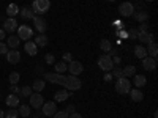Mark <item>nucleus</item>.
<instances>
[{
  "mask_svg": "<svg viewBox=\"0 0 158 118\" xmlns=\"http://www.w3.org/2000/svg\"><path fill=\"white\" fill-rule=\"evenodd\" d=\"M130 90H131V82L128 81V77L117 79V82H115V91H117L118 95H127V93H130Z\"/></svg>",
  "mask_w": 158,
  "mask_h": 118,
  "instance_id": "obj_3",
  "label": "nucleus"
},
{
  "mask_svg": "<svg viewBox=\"0 0 158 118\" xmlns=\"http://www.w3.org/2000/svg\"><path fill=\"white\" fill-rule=\"evenodd\" d=\"M65 61H71L73 60V55L70 54V52H65V54H63V57H62Z\"/></svg>",
  "mask_w": 158,
  "mask_h": 118,
  "instance_id": "obj_41",
  "label": "nucleus"
},
{
  "mask_svg": "<svg viewBox=\"0 0 158 118\" xmlns=\"http://www.w3.org/2000/svg\"><path fill=\"white\" fill-rule=\"evenodd\" d=\"M130 96H131V99H133L135 102H139V101H142V98H144V95H142V91L141 90H138V88H131L130 90Z\"/></svg>",
  "mask_w": 158,
  "mask_h": 118,
  "instance_id": "obj_22",
  "label": "nucleus"
},
{
  "mask_svg": "<svg viewBox=\"0 0 158 118\" xmlns=\"http://www.w3.org/2000/svg\"><path fill=\"white\" fill-rule=\"evenodd\" d=\"M146 49H147V54H150V57H153V58H156V54H158V44H156L155 41H152V43H149Z\"/></svg>",
  "mask_w": 158,
  "mask_h": 118,
  "instance_id": "obj_25",
  "label": "nucleus"
},
{
  "mask_svg": "<svg viewBox=\"0 0 158 118\" xmlns=\"http://www.w3.org/2000/svg\"><path fill=\"white\" fill-rule=\"evenodd\" d=\"M19 116V110H16L15 107H11L6 113H5V118H18Z\"/></svg>",
  "mask_w": 158,
  "mask_h": 118,
  "instance_id": "obj_32",
  "label": "nucleus"
},
{
  "mask_svg": "<svg viewBox=\"0 0 158 118\" xmlns=\"http://www.w3.org/2000/svg\"><path fill=\"white\" fill-rule=\"evenodd\" d=\"M32 21H33V24H35V29H36L40 33H44V32H46V29H48V22H46L41 16H36V14H35Z\"/></svg>",
  "mask_w": 158,
  "mask_h": 118,
  "instance_id": "obj_10",
  "label": "nucleus"
},
{
  "mask_svg": "<svg viewBox=\"0 0 158 118\" xmlns=\"http://www.w3.org/2000/svg\"><path fill=\"white\" fill-rule=\"evenodd\" d=\"M112 63H114V65H120V63H122V60H120V57H117V55H115V57L112 58Z\"/></svg>",
  "mask_w": 158,
  "mask_h": 118,
  "instance_id": "obj_46",
  "label": "nucleus"
},
{
  "mask_svg": "<svg viewBox=\"0 0 158 118\" xmlns=\"http://www.w3.org/2000/svg\"><path fill=\"white\" fill-rule=\"evenodd\" d=\"M98 68L101 71H106V73L114 68V63H112V58L109 54H104V55L98 57Z\"/></svg>",
  "mask_w": 158,
  "mask_h": 118,
  "instance_id": "obj_4",
  "label": "nucleus"
},
{
  "mask_svg": "<svg viewBox=\"0 0 158 118\" xmlns=\"http://www.w3.org/2000/svg\"><path fill=\"white\" fill-rule=\"evenodd\" d=\"M142 68L146 71H155L156 69V58L153 57H144L142 58Z\"/></svg>",
  "mask_w": 158,
  "mask_h": 118,
  "instance_id": "obj_11",
  "label": "nucleus"
},
{
  "mask_svg": "<svg viewBox=\"0 0 158 118\" xmlns=\"http://www.w3.org/2000/svg\"><path fill=\"white\" fill-rule=\"evenodd\" d=\"M10 90H11V93H15V95H19V90H21V88H19L18 85H11V87H10Z\"/></svg>",
  "mask_w": 158,
  "mask_h": 118,
  "instance_id": "obj_42",
  "label": "nucleus"
},
{
  "mask_svg": "<svg viewBox=\"0 0 158 118\" xmlns=\"http://www.w3.org/2000/svg\"><path fill=\"white\" fill-rule=\"evenodd\" d=\"M100 49L104 50V52H109L112 49V44H111L109 39H101V41H100Z\"/></svg>",
  "mask_w": 158,
  "mask_h": 118,
  "instance_id": "obj_29",
  "label": "nucleus"
},
{
  "mask_svg": "<svg viewBox=\"0 0 158 118\" xmlns=\"http://www.w3.org/2000/svg\"><path fill=\"white\" fill-rule=\"evenodd\" d=\"M118 11H120V14H123L125 18H130V16H133V13H135V6L131 2H123L118 5Z\"/></svg>",
  "mask_w": 158,
  "mask_h": 118,
  "instance_id": "obj_7",
  "label": "nucleus"
},
{
  "mask_svg": "<svg viewBox=\"0 0 158 118\" xmlns=\"http://www.w3.org/2000/svg\"><path fill=\"white\" fill-rule=\"evenodd\" d=\"M6 14H8L10 18H15L16 14H19V6H18L16 3H10V5L6 6Z\"/></svg>",
  "mask_w": 158,
  "mask_h": 118,
  "instance_id": "obj_24",
  "label": "nucleus"
},
{
  "mask_svg": "<svg viewBox=\"0 0 158 118\" xmlns=\"http://www.w3.org/2000/svg\"><path fill=\"white\" fill-rule=\"evenodd\" d=\"M68 71L71 73V76H79L82 71H84V66L81 61H76V60H71L70 65H68Z\"/></svg>",
  "mask_w": 158,
  "mask_h": 118,
  "instance_id": "obj_9",
  "label": "nucleus"
},
{
  "mask_svg": "<svg viewBox=\"0 0 158 118\" xmlns=\"http://www.w3.org/2000/svg\"><path fill=\"white\" fill-rule=\"evenodd\" d=\"M108 2H115V0H108Z\"/></svg>",
  "mask_w": 158,
  "mask_h": 118,
  "instance_id": "obj_50",
  "label": "nucleus"
},
{
  "mask_svg": "<svg viewBox=\"0 0 158 118\" xmlns=\"http://www.w3.org/2000/svg\"><path fill=\"white\" fill-rule=\"evenodd\" d=\"M19 14L22 16V19H33V16H35V13H33V10H32V6H25V8H22V10H19Z\"/></svg>",
  "mask_w": 158,
  "mask_h": 118,
  "instance_id": "obj_18",
  "label": "nucleus"
},
{
  "mask_svg": "<svg viewBox=\"0 0 158 118\" xmlns=\"http://www.w3.org/2000/svg\"><path fill=\"white\" fill-rule=\"evenodd\" d=\"M41 113L44 115V116H52L56 112H57V106H56V102L54 101H48V102H44L43 106H41Z\"/></svg>",
  "mask_w": 158,
  "mask_h": 118,
  "instance_id": "obj_6",
  "label": "nucleus"
},
{
  "mask_svg": "<svg viewBox=\"0 0 158 118\" xmlns=\"http://www.w3.org/2000/svg\"><path fill=\"white\" fill-rule=\"evenodd\" d=\"M29 99H30V107H35V109H41V106L44 104V98L40 93H32Z\"/></svg>",
  "mask_w": 158,
  "mask_h": 118,
  "instance_id": "obj_8",
  "label": "nucleus"
},
{
  "mask_svg": "<svg viewBox=\"0 0 158 118\" xmlns=\"http://www.w3.org/2000/svg\"><path fill=\"white\" fill-rule=\"evenodd\" d=\"M133 18L136 22H146V21H149V13L147 11H138V13H133Z\"/></svg>",
  "mask_w": 158,
  "mask_h": 118,
  "instance_id": "obj_21",
  "label": "nucleus"
},
{
  "mask_svg": "<svg viewBox=\"0 0 158 118\" xmlns=\"http://www.w3.org/2000/svg\"><path fill=\"white\" fill-rule=\"evenodd\" d=\"M32 35H33V30L29 27V25H21V27H18V36H19V39L29 41V39L32 38Z\"/></svg>",
  "mask_w": 158,
  "mask_h": 118,
  "instance_id": "obj_5",
  "label": "nucleus"
},
{
  "mask_svg": "<svg viewBox=\"0 0 158 118\" xmlns=\"http://www.w3.org/2000/svg\"><path fill=\"white\" fill-rule=\"evenodd\" d=\"M54 66H56V73H65L68 69V66H67V63L65 61H59V63H54Z\"/></svg>",
  "mask_w": 158,
  "mask_h": 118,
  "instance_id": "obj_30",
  "label": "nucleus"
},
{
  "mask_svg": "<svg viewBox=\"0 0 158 118\" xmlns=\"http://www.w3.org/2000/svg\"><path fill=\"white\" fill-rule=\"evenodd\" d=\"M19 43H21V39H19V36H18V35H10V36H8V39H6V46H8V47H11V49L19 47Z\"/></svg>",
  "mask_w": 158,
  "mask_h": 118,
  "instance_id": "obj_16",
  "label": "nucleus"
},
{
  "mask_svg": "<svg viewBox=\"0 0 158 118\" xmlns=\"http://www.w3.org/2000/svg\"><path fill=\"white\" fill-rule=\"evenodd\" d=\"M122 73H123V77H131V76L136 74V66H133V65H127V66L122 69Z\"/></svg>",
  "mask_w": 158,
  "mask_h": 118,
  "instance_id": "obj_28",
  "label": "nucleus"
},
{
  "mask_svg": "<svg viewBox=\"0 0 158 118\" xmlns=\"http://www.w3.org/2000/svg\"><path fill=\"white\" fill-rule=\"evenodd\" d=\"M138 39H139V41H141L142 44H149V43H152V41H153V35H150L149 32H147V33H139Z\"/></svg>",
  "mask_w": 158,
  "mask_h": 118,
  "instance_id": "obj_27",
  "label": "nucleus"
},
{
  "mask_svg": "<svg viewBox=\"0 0 158 118\" xmlns=\"http://www.w3.org/2000/svg\"><path fill=\"white\" fill-rule=\"evenodd\" d=\"M18 110H19V115H22V116H29L30 115V106H21Z\"/></svg>",
  "mask_w": 158,
  "mask_h": 118,
  "instance_id": "obj_34",
  "label": "nucleus"
},
{
  "mask_svg": "<svg viewBox=\"0 0 158 118\" xmlns=\"http://www.w3.org/2000/svg\"><path fill=\"white\" fill-rule=\"evenodd\" d=\"M133 52H135V55H136L138 58H141V60H142L144 57H147V49H146V47H144L142 44H139V46H136Z\"/></svg>",
  "mask_w": 158,
  "mask_h": 118,
  "instance_id": "obj_23",
  "label": "nucleus"
},
{
  "mask_svg": "<svg viewBox=\"0 0 158 118\" xmlns=\"http://www.w3.org/2000/svg\"><path fill=\"white\" fill-rule=\"evenodd\" d=\"M10 49H8V46L5 44V43H2V41H0V54H2V55H6V52H8Z\"/></svg>",
  "mask_w": 158,
  "mask_h": 118,
  "instance_id": "obj_39",
  "label": "nucleus"
},
{
  "mask_svg": "<svg viewBox=\"0 0 158 118\" xmlns=\"http://www.w3.org/2000/svg\"><path fill=\"white\" fill-rule=\"evenodd\" d=\"M133 84L136 85V88H141V87H144L147 84V79H146L144 74H135L133 76Z\"/></svg>",
  "mask_w": 158,
  "mask_h": 118,
  "instance_id": "obj_15",
  "label": "nucleus"
},
{
  "mask_svg": "<svg viewBox=\"0 0 158 118\" xmlns=\"http://www.w3.org/2000/svg\"><path fill=\"white\" fill-rule=\"evenodd\" d=\"M44 60H46V63H48V65L56 63V58H54V55H52V54H48V55L44 57Z\"/></svg>",
  "mask_w": 158,
  "mask_h": 118,
  "instance_id": "obj_40",
  "label": "nucleus"
},
{
  "mask_svg": "<svg viewBox=\"0 0 158 118\" xmlns=\"http://www.w3.org/2000/svg\"><path fill=\"white\" fill-rule=\"evenodd\" d=\"M115 33L118 35V38H128V33L123 32V30H122V32H115Z\"/></svg>",
  "mask_w": 158,
  "mask_h": 118,
  "instance_id": "obj_45",
  "label": "nucleus"
},
{
  "mask_svg": "<svg viewBox=\"0 0 158 118\" xmlns=\"http://www.w3.org/2000/svg\"><path fill=\"white\" fill-rule=\"evenodd\" d=\"M33 43L36 44V47H44V46L48 44V35L40 33L38 36H35V41H33Z\"/></svg>",
  "mask_w": 158,
  "mask_h": 118,
  "instance_id": "obj_20",
  "label": "nucleus"
},
{
  "mask_svg": "<svg viewBox=\"0 0 158 118\" xmlns=\"http://www.w3.org/2000/svg\"><path fill=\"white\" fill-rule=\"evenodd\" d=\"M5 33H6V32H5L3 29H0V41H2V39L5 38Z\"/></svg>",
  "mask_w": 158,
  "mask_h": 118,
  "instance_id": "obj_48",
  "label": "nucleus"
},
{
  "mask_svg": "<svg viewBox=\"0 0 158 118\" xmlns=\"http://www.w3.org/2000/svg\"><path fill=\"white\" fill-rule=\"evenodd\" d=\"M0 118H5V112L2 109H0Z\"/></svg>",
  "mask_w": 158,
  "mask_h": 118,
  "instance_id": "obj_49",
  "label": "nucleus"
},
{
  "mask_svg": "<svg viewBox=\"0 0 158 118\" xmlns=\"http://www.w3.org/2000/svg\"><path fill=\"white\" fill-rule=\"evenodd\" d=\"M111 71H112V73H111V74H112V77H117V79H120V77H123L122 68H118V66H117V68H112Z\"/></svg>",
  "mask_w": 158,
  "mask_h": 118,
  "instance_id": "obj_35",
  "label": "nucleus"
},
{
  "mask_svg": "<svg viewBox=\"0 0 158 118\" xmlns=\"http://www.w3.org/2000/svg\"><path fill=\"white\" fill-rule=\"evenodd\" d=\"M70 118H82V115H81V113L73 112V113H70Z\"/></svg>",
  "mask_w": 158,
  "mask_h": 118,
  "instance_id": "obj_47",
  "label": "nucleus"
},
{
  "mask_svg": "<svg viewBox=\"0 0 158 118\" xmlns=\"http://www.w3.org/2000/svg\"><path fill=\"white\" fill-rule=\"evenodd\" d=\"M65 112H67L68 115H70V113H73V112H74V106H73V104H70V106H68L67 109H65Z\"/></svg>",
  "mask_w": 158,
  "mask_h": 118,
  "instance_id": "obj_44",
  "label": "nucleus"
},
{
  "mask_svg": "<svg viewBox=\"0 0 158 118\" xmlns=\"http://www.w3.org/2000/svg\"><path fill=\"white\" fill-rule=\"evenodd\" d=\"M127 33H128V38H133V39L139 36V32H138V30H135V29H130Z\"/></svg>",
  "mask_w": 158,
  "mask_h": 118,
  "instance_id": "obj_38",
  "label": "nucleus"
},
{
  "mask_svg": "<svg viewBox=\"0 0 158 118\" xmlns=\"http://www.w3.org/2000/svg\"><path fill=\"white\" fill-rule=\"evenodd\" d=\"M139 33H147L149 32V24L147 22H141V25H139V29H136Z\"/></svg>",
  "mask_w": 158,
  "mask_h": 118,
  "instance_id": "obj_37",
  "label": "nucleus"
},
{
  "mask_svg": "<svg viewBox=\"0 0 158 118\" xmlns=\"http://www.w3.org/2000/svg\"><path fill=\"white\" fill-rule=\"evenodd\" d=\"M19 79H21L19 73H11V74H10V84H11V85H16V84L19 82Z\"/></svg>",
  "mask_w": 158,
  "mask_h": 118,
  "instance_id": "obj_33",
  "label": "nucleus"
},
{
  "mask_svg": "<svg viewBox=\"0 0 158 118\" xmlns=\"http://www.w3.org/2000/svg\"><path fill=\"white\" fill-rule=\"evenodd\" d=\"M146 2H153V0H146Z\"/></svg>",
  "mask_w": 158,
  "mask_h": 118,
  "instance_id": "obj_51",
  "label": "nucleus"
},
{
  "mask_svg": "<svg viewBox=\"0 0 158 118\" xmlns=\"http://www.w3.org/2000/svg\"><path fill=\"white\" fill-rule=\"evenodd\" d=\"M51 8V2L49 0H33V5H32V10L35 14L41 16L44 13H48Z\"/></svg>",
  "mask_w": 158,
  "mask_h": 118,
  "instance_id": "obj_2",
  "label": "nucleus"
},
{
  "mask_svg": "<svg viewBox=\"0 0 158 118\" xmlns=\"http://www.w3.org/2000/svg\"><path fill=\"white\" fill-rule=\"evenodd\" d=\"M103 81H104V82L112 81V74H111V73H106V74H104V77H103Z\"/></svg>",
  "mask_w": 158,
  "mask_h": 118,
  "instance_id": "obj_43",
  "label": "nucleus"
},
{
  "mask_svg": "<svg viewBox=\"0 0 158 118\" xmlns=\"http://www.w3.org/2000/svg\"><path fill=\"white\" fill-rule=\"evenodd\" d=\"M71 95H73V91H68V90H60V91H57V93L54 95V98H56V101L63 102V101H67L68 98H71Z\"/></svg>",
  "mask_w": 158,
  "mask_h": 118,
  "instance_id": "obj_14",
  "label": "nucleus"
},
{
  "mask_svg": "<svg viewBox=\"0 0 158 118\" xmlns=\"http://www.w3.org/2000/svg\"><path fill=\"white\" fill-rule=\"evenodd\" d=\"M44 79L49 81L51 84L56 85H62L65 87V90L68 91H77L79 88L82 87V82L77 76H62L59 73H43Z\"/></svg>",
  "mask_w": 158,
  "mask_h": 118,
  "instance_id": "obj_1",
  "label": "nucleus"
},
{
  "mask_svg": "<svg viewBox=\"0 0 158 118\" xmlns=\"http://www.w3.org/2000/svg\"><path fill=\"white\" fill-rule=\"evenodd\" d=\"M6 60H8V63H11V65H16V63H19V60H21V54H19L16 49H11V50L6 52Z\"/></svg>",
  "mask_w": 158,
  "mask_h": 118,
  "instance_id": "obj_13",
  "label": "nucleus"
},
{
  "mask_svg": "<svg viewBox=\"0 0 158 118\" xmlns=\"http://www.w3.org/2000/svg\"><path fill=\"white\" fill-rule=\"evenodd\" d=\"M5 102H6L8 107H18L19 106V96L15 95V93H11V95H8V98H6Z\"/></svg>",
  "mask_w": 158,
  "mask_h": 118,
  "instance_id": "obj_19",
  "label": "nucleus"
},
{
  "mask_svg": "<svg viewBox=\"0 0 158 118\" xmlns=\"http://www.w3.org/2000/svg\"><path fill=\"white\" fill-rule=\"evenodd\" d=\"M3 30L8 32V33L18 30V21H16L15 18H8V19H5V21H3Z\"/></svg>",
  "mask_w": 158,
  "mask_h": 118,
  "instance_id": "obj_12",
  "label": "nucleus"
},
{
  "mask_svg": "<svg viewBox=\"0 0 158 118\" xmlns=\"http://www.w3.org/2000/svg\"><path fill=\"white\" fill-rule=\"evenodd\" d=\"M52 118H70V115L65 110H57L54 115H52Z\"/></svg>",
  "mask_w": 158,
  "mask_h": 118,
  "instance_id": "obj_36",
  "label": "nucleus"
},
{
  "mask_svg": "<svg viewBox=\"0 0 158 118\" xmlns=\"http://www.w3.org/2000/svg\"><path fill=\"white\" fill-rule=\"evenodd\" d=\"M44 85H46V82L43 81V79H36V81L33 82V85H32V90H35V93H40V91L44 90Z\"/></svg>",
  "mask_w": 158,
  "mask_h": 118,
  "instance_id": "obj_26",
  "label": "nucleus"
},
{
  "mask_svg": "<svg viewBox=\"0 0 158 118\" xmlns=\"http://www.w3.org/2000/svg\"><path fill=\"white\" fill-rule=\"evenodd\" d=\"M24 49H25V52H27L29 55H32V57H35V55L38 54V47H36V44H35L33 41H27V43H25V46H24Z\"/></svg>",
  "mask_w": 158,
  "mask_h": 118,
  "instance_id": "obj_17",
  "label": "nucleus"
},
{
  "mask_svg": "<svg viewBox=\"0 0 158 118\" xmlns=\"http://www.w3.org/2000/svg\"><path fill=\"white\" fill-rule=\"evenodd\" d=\"M32 93H33L32 87H22V88L19 90V95H21V96H25V98H29Z\"/></svg>",
  "mask_w": 158,
  "mask_h": 118,
  "instance_id": "obj_31",
  "label": "nucleus"
}]
</instances>
